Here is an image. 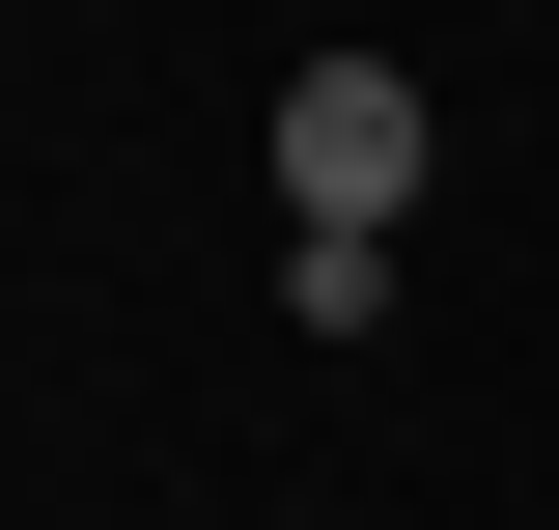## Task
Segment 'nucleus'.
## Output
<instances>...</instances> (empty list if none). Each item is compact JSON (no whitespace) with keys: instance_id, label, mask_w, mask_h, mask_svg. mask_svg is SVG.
<instances>
[{"instance_id":"f03ea898","label":"nucleus","mask_w":559,"mask_h":530,"mask_svg":"<svg viewBox=\"0 0 559 530\" xmlns=\"http://www.w3.org/2000/svg\"><path fill=\"white\" fill-rule=\"evenodd\" d=\"M280 308L308 335H392V224H280Z\"/></svg>"},{"instance_id":"f257e3e1","label":"nucleus","mask_w":559,"mask_h":530,"mask_svg":"<svg viewBox=\"0 0 559 530\" xmlns=\"http://www.w3.org/2000/svg\"><path fill=\"white\" fill-rule=\"evenodd\" d=\"M419 196V84L392 57H308L280 84V224H392Z\"/></svg>"}]
</instances>
